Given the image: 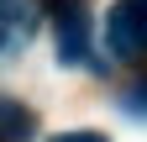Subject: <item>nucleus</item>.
I'll return each mask as SVG.
<instances>
[{
    "mask_svg": "<svg viewBox=\"0 0 147 142\" xmlns=\"http://www.w3.org/2000/svg\"><path fill=\"white\" fill-rule=\"evenodd\" d=\"M105 42L116 58H142L147 53V0H116L105 16Z\"/></svg>",
    "mask_w": 147,
    "mask_h": 142,
    "instance_id": "f257e3e1",
    "label": "nucleus"
},
{
    "mask_svg": "<svg viewBox=\"0 0 147 142\" xmlns=\"http://www.w3.org/2000/svg\"><path fill=\"white\" fill-rule=\"evenodd\" d=\"M58 58L89 63V5L84 0H58Z\"/></svg>",
    "mask_w": 147,
    "mask_h": 142,
    "instance_id": "f03ea898",
    "label": "nucleus"
},
{
    "mask_svg": "<svg viewBox=\"0 0 147 142\" xmlns=\"http://www.w3.org/2000/svg\"><path fill=\"white\" fill-rule=\"evenodd\" d=\"M37 32V5L32 0H0V53L26 47Z\"/></svg>",
    "mask_w": 147,
    "mask_h": 142,
    "instance_id": "7ed1b4c3",
    "label": "nucleus"
},
{
    "mask_svg": "<svg viewBox=\"0 0 147 142\" xmlns=\"http://www.w3.org/2000/svg\"><path fill=\"white\" fill-rule=\"evenodd\" d=\"M53 142H105L100 132H63V137H53Z\"/></svg>",
    "mask_w": 147,
    "mask_h": 142,
    "instance_id": "20e7f679",
    "label": "nucleus"
}]
</instances>
